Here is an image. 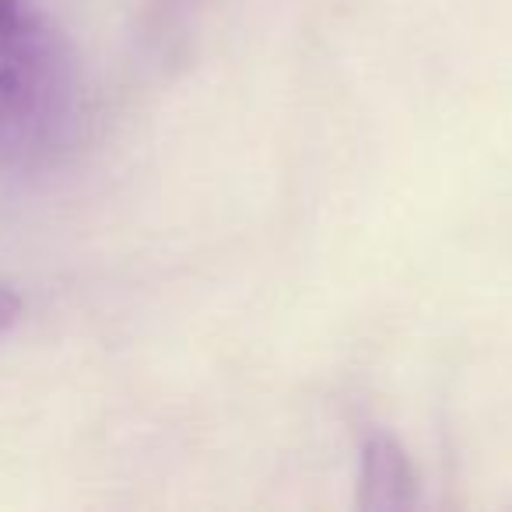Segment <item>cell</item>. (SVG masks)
I'll list each match as a JSON object with an SVG mask.
<instances>
[{"label": "cell", "instance_id": "cell-3", "mask_svg": "<svg viewBox=\"0 0 512 512\" xmlns=\"http://www.w3.org/2000/svg\"><path fill=\"white\" fill-rule=\"evenodd\" d=\"M18 309H22V302H18V295L11 292L8 285H0V334L11 327V323L18 320Z\"/></svg>", "mask_w": 512, "mask_h": 512}, {"label": "cell", "instance_id": "cell-1", "mask_svg": "<svg viewBox=\"0 0 512 512\" xmlns=\"http://www.w3.org/2000/svg\"><path fill=\"white\" fill-rule=\"evenodd\" d=\"M74 67L32 0H0V162L50 155L74 123Z\"/></svg>", "mask_w": 512, "mask_h": 512}, {"label": "cell", "instance_id": "cell-2", "mask_svg": "<svg viewBox=\"0 0 512 512\" xmlns=\"http://www.w3.org/2000/svg\"><path fill=\"white\" fill-rule=\"evenodd\" d=\"M414 495V474L407 456L400 453L397 442L372 439L362 456V505L376 509H393L407 505Z\"/></svg>", "mask_w": 512, "mask_h": 512}]
</instances>
